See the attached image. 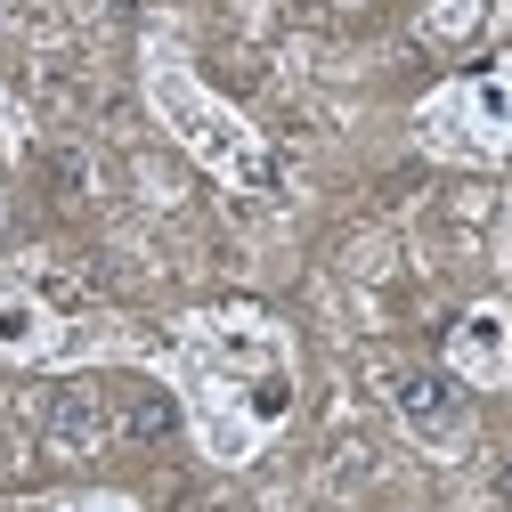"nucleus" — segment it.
<instances>
[{
	"instance_id": "obj_1",
	"label": "nucleus",
	"mask_w": 512,
	"mask_h": 512,
	"mask_svg": "<svg viewBox=\"0 0 512 512\" xmlns=\"http://www.w3.org/2000/svg\"><path fill=\"white\" fill-rule=\"evenodd\" d=\"M391 407H399L415 431H447V423L464 415V391H456L439 366H407V374L391 382Z\"/></svg>"
},
{
	"instance_id": "obj_4",
	"label": "nucleus",
	"mask_w": 512,
	"mask_h": 512,
	"mask_svg": "<svg viewBox=\"0 0 512 512\" xmlns=\"http://www.w3.org/2000/svg\"><path fill=\"white\" fill-rule=\"evenodd\" d=\"M504 496H512V464H504Z\"/></svg>"
},
{
	"instance_id": "obj_2",
	"label": "nucleus",
	"mask_w": 512,
	"mask_h": 512,
	"mask_svg": "<svg viewBox=\"0 0 512 512\" xmlns=\"http://www.w3.org/2000/svg\"><path fill=\"white\" fill-rule=\"evenodd\" d=\"M41 431H49L57 456H98V447H106V407H98V391H57Z\"/></svg>"
},
{
	"instance_id": "obj_3",
	"label": "nucleus",
	"mask_w": 512,
	"mask_h": 512,
	"mask_svg": "<svg viewBox=\"0 0 512 512\" xmlns=\"http://www.w3.org/2000/svg\"><path fill=\"white\" fill-rule=\"evenodd\" d=\"M114 399H122V431H131V439H147V447L179 431V407H171V399L155 391V382H122Z\"/></svg>"
}]
</instances>
